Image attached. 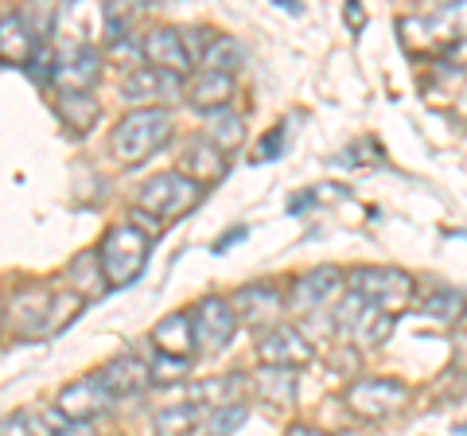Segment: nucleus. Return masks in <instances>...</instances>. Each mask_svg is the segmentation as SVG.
<instances>
[{"instance_id": "nucleus-1", "label": "nucleus", "mask_w": 467, "mask_h": 436, "mask_svg": "<svg viewBox=\"0 0 467 436\" xmlns=\"http://www.w3.org/2000/svg\"><path fill=\"white\" fill-rule=\"evenodd\" d=\"M149 254H152V238L144 234L140 226L133 223H121L113 226L106 238L98 245V269H101V281L109 288H125L133 285L144 269H149Z\"/></svg>"}, {"instance_id": "nucleus-2", "label": "nucleus", "mask_w": 467, "mask_h": 436, "mask_svg": "<svg viewBox=\"0 0 467 436\" xmlns=\"http://www.w3.org/2000/svg\"><path fill=\"white\" fill-rule=\"evenodd\" d=\"M171 137V109L164 106H149V109H133L129 118L117 121L113 137H109V152L121 164H140L149 160L156 149H164Z\"/></svg>"}, {"instance_id": "nucleus-3", "label": "nucleus", "mask_w": 467, "mask_h": 436, "mask_svg": "<svg viewBox=\"0 0 467 436\" xmlns=\"http://www.w3.org/2000/svg\"><path fill=\"white\" fill-rule=\"evenodd\" d=\"M202 202V187L195 180L180 176V171H156L140 183L137 192V207L144 211L156 223V218H164V223H175V218L192 214L195 207ZM137 211V214H140Z\"/></svg>"}, {"instance_id": "nucleus-4", "label": "nucleus", "mask_w": 467, "mask_h": 436, "mask_svg": "<svg viewBox=\"0 0 467 436\" xmlns=\"http://www.w3.org/2000/svg\"><path fill=\"white\" fill-rule=\"evenodd\" d=\"M350 293L362 296L367 304H374L378 312H401L409 300H413L417 285L405 269H386V265H362V269H350Z\"/></svg>"}, {"instance_id": "nucleus-5", "label": "nucleus", "mask_w": 467, "mask_h": 436, "mask_svg": "<svg viewBox=\"0 0 467 436\" xmlns=\"http://www.w3.org/2000/svg\"><path fill=\"white\" fill-rule=\"evenodd\" d=\"M331 324H335V331H343V336H350V339L362 343V347H382L393 336V316L378 312L374 304H367V300L355 296V293H347L339 300V308H335Z\"/></svg>"}, {"instance_id": "nucleus-6", "label": "nucleus", "mask_w": 467, "mask_h": 436, "mask_svg": "<svg viewBox=\"0 0 467 436\" xmlns=\"http://www.w3.org/2000/svg\"><path fill=\"white\" fill-rule=\"evenodd\" d=\"M347 401L358 417L378 420V417H389L401 410L409 401V386L398 382V378H362V382L347 389Z\"/></svg>"}, {"instance_id": "nucleus-7", "label": "nucleus", "mask_w": 467, "mask_h": 436, "mask_svg": "<svg viewBox=\"0 0 467 436\" xmlns=\"http://www.w3.org/2000/svg\"><path fill=\"white\" fill-rule=\"evenodd\" d=\"M192 316V336L195 347H207V351H223V347L234 339L238 331V319H234V308L226 296H202Z\"/></svg>"}, {"instance_id": "nucleus-8", "label": "nucleus", "mask_w": 467, "mask_h": 436, "mask_svg": "<svg viewBox=\"0 0 467 436\" xmlns=\"http://www.w3.org/2000/svg\"><path fill=\"white\" fill-rule=\"evenodd\" d=\"M58 417H67V420H75V425H90L94 417L101 413H109L113 410V394L106 386H101V378L98 374H86L78 378V382H70L63 394H58Z\"/></svg>"}, {"instance_id": "nucleus-9", "label": "nucleus", "mask_w": 467, "mask_h": 436, "mask_svg": "<svg viewBox=\"0 0 467 436\" xmlns=\"http://www.w3.org/2000/svg\"><path fill=\"white\" fill-rule=\"evenodd\" d=\"M51 300L55 288L47 285H24L16 296H12V324H16L20 339H43L51 336Z\"/></svg>"}, {"instance_id": "nucleus-10", "label": "nucleus", "mask_w": 467, "mask_h": 436, "mask_svg": "<svg viewBox=\"0 0 467 436\" xmlns=\"http://www.w3.org/2000/svg\"><path fill=\"white\" fill-rule=\"evenodd\" d=\"M257 355H261V367L296 370V367H304V362H312V343L304 339V331L288 327V324H276L257 339Z\"/></svg>"}, {"instance_id": "nucleus-11", "label": "nucleus", "mask_w": 467, "mask_h": 436, "mask_svg": "<svg viewBox=\"0 0 467 436\" xmlns=\"http://www.w3.org/2000/svg\"><path fill=\"white\" fill-rule=\"evenodd\" d=\"M339 293H343V273L335 265H316V269L304 273V277L292 281L288 304H292V312L308 316V312H319L331 296H339Z\"/></svg>"}, {"instance_id": "nucleus-12", "label": "nucleus", "mask_w": 467, "mask_h": 436, "mask_svg": "<svg viewBox=\"0 0 467 436\" xmlns=\"http://www.w3.org/2000/svg\"><path fill=\"white\" fill-rule=\"evenodd\" d=\"M140 59L152 70H164V75H175V78H183L187 70H192V59H187L175 27H152V32L140 39Z\"/></svg>"}, {"instance_id": "nucleus-13", "label": "nucleus", "mask_w": 467, "mask_h": 436, "mask_svg": "<svg viewBox=\"0 0 467 436\" xmlns=\"http://www.w3.org/2000/svg\"><path fill=\"white\" fill-rule=\"evenodd\" d=\"M121 98L140 101V109H149V101H175L180 98V78L164 75V70H152V67H133L121 78Z\"/></svg>"}, {"instance_id": "nucleus-14", "label": "nucleus", "mask_w": 467, "mask_h": 436, "mask_svg": "<svg viewBox=\"0 0 467 436\" xmlns=\"http://www.w3.org/2000/svg\"><path fill=\"white\" fill-rule=\"evenodd\" d=\"M230 308H234V319H238V324H265V319L281 316L285 296H281V288H276V285L261 281V285L238 288L234 300H230Z\"/></svg>"}, {"instance_id": "nucleus-15", "label": "nucleus", "mask_w": 467, "mask_h": 436, "mask_svg": "<svg viewBox=\"0 0 467 436\" xmlns=\"http://www.w3.org/2000/svg\"><path fill=\"white\" fill-rule=\"evenodd\" d=\"M101 378V386L117 398H133L140 394V389H149L152 386V378H149V362H144L140 355H117L106 370H98Z\"/></svg>"}, {"instance_id": "nucleus-16", "label": "nucleus", "mask_w": 467, "mask_h": 436, "mask_svg": "<svg viewBox=\"0 0 467 436\" xmlns=\"http://www.w3.org/2000/svg\"><path fill=\"white\" fill-rule=\"evenodd\" d=\"M98 67H101V59H98L94 47H75L63 63L51 70V82L63 86V94H90V86L101 75Z\"/></svg>"}, {"instance_id": "nucleus-17", "label": "nucleus", "mask_w": 467, "mask_h": 436, "mask_svg": "<svg viewBox=\"0 0 467 436\" xmlns=\"http://www.w3.org/2000/svg\"><path fill=\"white\" fill-rule=\"evenodd\" d=\"M152 343L160 347V355H171V358H192V355H195L192 316H187V312L164 316V319H160V324L152 327Z\"/></svg>"}, {"instance_id": "nucleus-18", "label": "nucleus", "mask_w": 467, "mask_h": 436, "mask_svg": "<svg viewBox=\"0 0 467 436\" xmlns=\"http://www.w3.org/2000/svg\"><path fill=\"white\" fill-rule=\"evenodd\" d=\"M180 176L195 180L199 187H207V183H214V180H223V176H226V160H223V152H218L214 144H207V140H192V144H187V152H183Z\"/></svg>"}, {"instance_id": "nucleus-19", "label": "nucleus", "mask_w": 467, "mask_h": 436, "mask_svg": "<svg viewBox=\"0 0 467 436\" xmlns=\"http://www.w3.org/2000/svg\"><path fill=\"white\" fill-rule=\"evenodd\" d=\"M36 51V27L24 16H5L0 20V59L5 63H27Z\"/></svg>"}, {"instance_id": "nucleus-20", "label": "nucleus", "mask_w": 467, "mask_h": 436, "mask_svg": "<svg viewBox=\"0 0 467 436\" xmlns=\"http://www.w3.org/2000/svg\"><path fill=\"white\" fill-rule=\"evenodd\" d=\"M254 389L276 410H292L296 405V370H281V367H261L254 378Z\"/></svg>"}, {"instance_id": "nucleus-21", "label": "nucleus", "mask_w": 467, "mask_h": 436, "mask_svg": "<svg viewBox=\"0 0 467 436\" xmlns=\"http://www.w3.org/2000/svg\"><path fill=\"white\" fill-rule=\"evenodd\" d=\"M187 98H192V106L202 109V113H218V109H226L230 106V98H234V78L226 75H202L192 82V90H187Z\"/></svg>"}, {"instance_id": "nucleus-22", "label": "nucleus", "mask_w": 467, "mask_h": 436, "mask_svg": "<svg viewBox=\"0 0 467 436\" xmlns=\"http://www.w3.org/2000/svg\"><path fill=\"white\" fill-rule=\"evenodd\" d=\"M55 113L63 118L67 129H75V133H90L101 118V106L94 94H58L55 101Z\"/></svg>"}, {"instance_id": "nucleus-23", "label": "nucleus", "mask_w": 467, "mask_h": 436, "mask_svg": "<svg viewBox=\"0 0 467 436\" xmlns=\"http://www.w3.org/2000/svg\"><path fill=\"white\" fill-rule=\"evenodd\" d=\"M211 125H207V144H214L218 152H234L238 144L245 140V118L242 113H234L230 106L226 109H218V113H207Z\"/></svg>"}, {"instance_id": "nucleus-24", "label": "nucleus", "mask_w": 467, "mask_h": 436, "mask_svg": "<svg viewBox=\"0 0 467 436\" xmlns=\"http://www.w3.org/2000/svg\"><path fill=\"white\" fill-rule=\"evenodd\" d=\"M202 420V410L192 401H183V405H164V410H156V436H187L195 425Z\"/></svg>"}, {"instance_id": "nucleus-25", "label": "nucleus", "mask_w": 467, "mask_h": 436, "mask_svg": "<svg viewBox=\"0 0 467 436\" xmlns=\"http://www.w3.org/2000/svg\"><path fill=\"white\" fill-rule=\"evenodd\" d=\"M202 70H207V75H226V78H234V70L242 67V47L238 43H234L230 36H214L211 39V47L202 51Z\"/></svg>"}, {"instance_id": "nucleus-26", "label": "nucleus", "mask_w": 467, "mask_h": 436, "mask_svg": "<svg viewBox=\"0 0 467 436\" xmlns=\"http://www.w3.org/2000/svg\"><path fill=\"white\" fill-rule=\"evenodd\" d=\"M245 417H250V410H245L242 401H234V405H218V410H211L207 417V436H234L242 425H245Z\"/></svg>"}, {"instance_id": "nucleus-27", "label": "nucleus", "mask_w": 467, "mask_h": 436, "mask_svg": "<svg viewBox=\"0 0 467 436\" xmlns=\"http://www.w3.org/2000/svg\"><path fill=\"white\" fill-rule=\"evenodd\" d=\"M187 367H192V358H171V355H160L149 362V378L152 382H180V378L187 374Z\"/></svg>"}, {"instance_id": "nucleus-28", "label": "nucleus", "mask_w": 467, "mask_h": 436, "mask_svg": "<svg viewBox=\"0 0 467 436\" xmlns=\"http://www.w3.org/2000/svg\"><path fill=\"white\" fill-rule=\"evenodd\" d=\"M211 39H214V32H207V27H183L180 32V43H183V51H187V59L192 63L202 59V51L211 47Z\"/></svg>"}, {"instance_id": "nucleus-29", "label": "nucleus", "mask_w": 467, "mask_h": 436, "mask_svg": "<svg viewBox=\"0 0 467 436\" xmlns=\"http://www.w3.org/2000/svg\"><path fill=\"white\" fill-rule=\"evenodd\" d=\"M456 312H460V293H451V288L436 293V296L425 304V316H432V319H451Z\"/></svg>"}, {"instance_id": "nucleus-30", "label": "nucleus", "mask_w": 467, "mask_h": 436, "mask_svg": "<svg viewBox=\"0 0 467 436\" xmlns=\"http://www.w3.org/2000/svg\"><path fill=\"white\" fill-rule=\"evenodd\" d=\"M0 436H32V417L27 413H12L0 420Z\"/></svg>"}, {"instance_id": "nucleus-31", "label": "nucleus", "mask_w": 467, "mask_h": 436, "mask_svg": "<svg viewBox=\"0 0 467 436\" xmlns=\"http://www.w3.org/2000/svg\"><path fill=\"white\" fill-rule=\"evenodd\" d=\"M281 149H285V125H281V129H273V133L261 140L257 156H261V160H276V156H281Z\"/></svg>"}, {"instance_id": "nucleus-32", "label": "nucleus", "mask_w": 467, "mask_h": 436, "mask_svg": "<svg viewBox=\"0 0 467 436\" xmlns=\"http://www.w3.org/2000/svg\"><path fill=\"white\" fill-rule=\"evenodd\" d=\"M242 238H245V226H238V230H226V234H223V238H218V242H214V254H223V250H226V245H230V242H242Z\"/></svg>"}, {"instance_id": "nucleus-33", "label": "nucleus", "mask_w": 467, "mask_h": 436, "mask_svg": "<svg viewBox=\"0 0 467 436\" xmlns=\"http://www.w3.org/2000/svg\"><path fill=\"white\" fill-rule=\"evenodd\" d=\"M362 20H367V16H362V8L347 5V24H350V27H362Z\"/></svg>"}, {"instance_id": "nucleus-34", "label": "nucleus", "mask_w": 467, "mask_h": 436, "mask_svg": "<svg viewBox=\"0 0 467 436\" xmlns=\"http://www.w3.org/2000/svg\"><path fill=\"white\" fill-rule=\"evenodd\" d=\"M288 436H324V432H316L312 425H296V429H292Z\"/></svg>"}, {"instance_id": "nucleus-35", "label": "nucleus", "mask_w": 467, "mask_h": 436, "mask_svg": "<svg viewBox=\"0 0 467 436\" xmlns=\"http://www.w3.org/2000/svg\"><path fill=\"white\" fill-rule=\"evenodd\" d=\"M0 324H5V296H0Z\"/></svg>"}, {"instance_id": "nucleus-36", "label": "nucleus", "mask_w": 467, "mask_h": 436, "mask_svg": "<svg viewBox=\"0 0 467 436\" xmlns=\"http://www.w3.org/2000/svg\"><path fill=\"white\" fill-rule=\"evenodd\" d=\"M339 436H362V432H339Z\"/></svg>"}]
</instances>
